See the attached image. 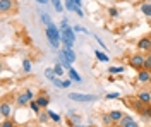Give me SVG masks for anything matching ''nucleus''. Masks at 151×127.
Here are the masks:
<instances>
[{
    "instance_id": "7ed1b4c3",
    "label": "nucleus",
    "mask_w": 151,
    "mask_h": 127,
    "mask_svg": "<svg viewBox=\"0 0 151 127\" xmlns=\"http://www.w3.org/2000/svg\"><path fill=\"white\" fill-rule=\"evenodd\" d=\"M17 10V0H0V14L9 16Z\"/></svg>"
},
{
    "instance_id": "6ab92c4d",
    "label": "nucleus",
    "mask_w": 151,
    "mask_h": 127,
    "mask_svg": "<svg viewBox=\"0 0 151 127\" xmlns=\"http://www.w3.org/2000/svg\"><path fill=\"white\" fill-rule=\"evenodd\" d=\"M94 57L100 60V62H106V64L110 62V57H108L105 52H101V50H94Z\"/></svg>"
},
{
    "instance_id": "2f4dec72",
    "label": "nucleus",
    "mask_w": 151,
    "mask_h": 127,
    "mask_svg": "<svg viewBox=\"0 0 151 127\" xmlns=\"http://www.w3.org/2000/svg\"><path fill=\"white\" fill-rule=\"evenodd\" d=\"M65 9L67 10H76V4H74V0H65Z\"/></svg>"
},
{
    "instance_id": "6e6552de",
    "label": "nucleus",
    "mask_w": 151,
    "mask_h": 127,
    "mask_svg": "<svg viewBox=\"0 0 151 127\" xmlns=\"http://www.w3.org/2000/svg\"><path fill=\"white\" fill-rule=\"evenodd\" d=\"M136 98H137L141 103H144V105H150L151 103V91L150 89H139V91L136 93Z\"/></svg>"
},
{
    "instance_id": "4be33fe9",
    "label": "nucleus",
    "mask_w": 151,
    "mask_h": 127,
    "mask_svg": "<svg viewBox=\"0 0 151 127\" xmlns=\"http://www.w3.org/2000/svg\"><path fill=\"white\" fill-rule=\"evenodd\" d=\"M62 52H64V53L67 55V59H69L70 62H72V64H74L76 59H77V57H76V52H74V50H72V48H65V47H64V48H62Z\"/></svg>"
},
{
    "instance_id": "e433bc0d",
    "label": "nucleus",
    "mask_w": 151,
    "mask_h": 127,
    "mask_svg": "<svg viewBox=\"0 0 151 127\" xmlns=\"http://www.w3.org/2000/svg\"><path fill=\"white\" fill-rule=\"evenodd\" d=\"M94 39H96V41H98V43L101 45V48H103V50H108V48H106V45H105V41H101V39L98 38V36H94Z\"/></svg>"
},
{
    "instance_id": "0eeeda50",
    "label": "nucleus",
    "mask_w": 151,
    "mask_h": 127,
    "mask_svg": "<svg viewBox=\"0 0 151 127\" xmlns=\"http://www.w3.org/2000/svg\"><path fill=\"white\" fill-rule=\"evenodd\" d=\"M29 100L28 95H26V91H21V93H17L16 95V107L19 108H24V107H29Z\"/></svg>"
},
{
    "instance_id": "39448f33",
    "label": "nucleus",
    "mask_w": 151,
    "mask_h": 127,
    "mask_svg": "<svg viewBox=\"0 0 151 127\" xmlns=\"http://www.w3.org/2000/svg\"><path fill=\"white\" fill-rule=\"evenodd\" d=\"M136 83L139 86H150L151 84V70L148 69H141L136 72Z\"/></svg>"
},
{
    "instance_id": "1a4fd4ad",
    "label": "nucleus",
    "mask_w": 151,
    "mask_h": 127,
    "mask_svg": "<svg viewBox=\"0 0 151 127\" xmlns=\"http://www.w3.org/2000/svg\"><path fill=\"white\" fill-rule=\"evenodd\" d=\"M36 101H38V105L43 108V110L48 108V105H50V96H48L47 91H40V93L36 95Z\"/></svg>"
},
{
    "instance_id": "20e7f679",
    "label": "nucleus",
    "mask_w": 151,
    "mask_h": 127,
    "mask_svg": "<svg viewBox=\"0 0 151 127\" xmlns=\"http://www.w3.org/2000/svg\"><path fill=\"white\" fill-rule=\"evenodd\" d=\"M67 98L72 101H81V103H93L98 100L96 95H83V93H69Z\"/></svg>"
},
{
    "instance_id": "4468645a",
    "label": "nucleus",
    "mask_w": 151,
    "mask_h": 127,
    "mask_svg": "<svg viewBox=\"0 0 151 127\" xmlns=\"http://www.w3.org/2000/svg\"><path fill=\"white\" fill-rule=\"evenodd\" d=\"M141 14L146 17V19H151V4L150 2H144V4H141Z\"/></svg>"
},
{
    "instance_id": "a211bd4d",
    "label": "nucleus",
    "mask_w": 151,
    "mask_h": 127,
    "mask_svg": "<svg viewBox=\"0 0 151 127\" xmlns=\"http://www.w3.org/2000/svg\"><path fill=\"white\" fill-rule=\"evenodd\" d=\"M45 77H47L48 81H52V83H53L58 76H57V72H55V69H53V67H48V69H45Z\"/></svg>"
},
{
    "instance_id": "b1692460",
    "label": "nucleus",
    "mask_w": 151,
    "mask_h": 127,
    "mask_svg": "<svg viewBox=\"0 0 151 127\" xmlns=\"http://www.w3.org/2000/svg\"><path fill=\"white\" fill-rule=\"evenodd\" d=\"M47 112H48V115H50V120H52L53 124H62V117H60L58 113L52 112V110H48V108H47Z\"/></svg>"
},
{
    "instance_id": "393cba45",
    "label": "nucleus",
    "mask_w": 151,
    "mask_h": 127,
    "mask_svg": "<svg viewBox=\"0 0 151 127\" xmlns=\"http://www.w3.org/2000/svg\"><path fill=\"white\" fill-rule=\"evenodd\" d=\"M22 70H24L26 74H31V70H33V64H31V60L29 59L22 60Z\"/></svg>"
},
{
    "instance_id": "dca6fc26",
    "label": "nucleus",
    "mask_w": 151,
    "mask_h": 127,
    "mask_svg": "<svg viewBox=\"0 0 151 127\" xmlns=\"http://www.w3.org/2000/svg\"><path fill=\"white\" fill-rule=\"evenodd\" d=\"M67 74H69V77L72 79L74 83H83V77L77 74V70H76L74 67H70V69H67Z\"/></svg>"
},
{
    "instance_id": "9b49d317",
    "label": "nucleus",
    "mask_w": 151,
    "mask_h": 127,
    "mask_svg": "<svg viewBox=\"0 0 151 127\" xmlns=\"http://www.w3.org/2000/svg\"><path fill=\"white\" fill-rule=\"evenodd\" d=\"M36 120H38V124H43V126H47L48 122H50V115H48L47 108H45V110H41V112L38 113V115H36Z\"/></svg>"
},
{
    "instance_id": "c9c22d12",
    "label": "nucleus",
    "mask_w": 151,
    "mask_h": 127,
    "mask_svg": "<svg viewBox=\"0 0 151 127\" xmlns=\"http://www.w3.org/2000/svg\"><path fill=\"white\" fill-rule=\"evenodd\" d=\"M74 31H76V33H79V31H83V33H88V29H86V28H83V26H74Z\"/></svg>"
},
{
    "instance_id": "9d476101",
    "label": "nucleus",
    "mask_w": 151,
    "mask_h": 127,
    "mask_svg": "<svg viewBox=\"0 0 151 127\" xmlns=\"http://www.w3.org/2000/svg\"><path fill=\"white\" fill-rule=\"evenodd\" d=\"M119 127H139V124L136 122V118L132 117V115H124L122 120L117 124Z\"/></svg>"
},
{
    "instance_id": "37998d69",
    "label": "nucleus",
    "mask_w": 151,
    "mask_h": 127,
    "mask_svg": "<svg viewBox=\"0 0 151 127\" xmlns=\"http://www.w3.org/2000/svg\"><path fill=\"white\" fill-rule=\"evenodd\" d=\"M150 127H151V124H150Z\"/></svg>"
},
{
    "instance_id": "f3484780",
    "label": "nucleus",
    "mask_w": 151,
    "mask_h": 127,
    "mask_svg": "<svg viewBox=\"0 0 151 127\" xmlns=\"http://www.w3.org/2000/svg\"><path fill=\"white\" fill-rule=\"evenodd\" d=\"M100 120H101V124H103L105 127H112L113 124H115V122L112 120V117H110V113H101Z\"/></svg>"
},
{
    "instance_id": "c756f323",
    "label": "nucleus",
    "mask_w": 151,
    "mask_h": 127,
    "mask_svg": "<svg viewBox=\"0 0 151 127\" xmlns=\"http://www.w3.org/2000/svg\"><path fill=\"white\" fill-rule=\"evenodd\" d=\"M72 83H74V81H72L70 77L64 79V81H62V89H67V88H70V86H72Z\"/></svg>"
},
{
    "instance_id": "a878e982",
    "label": "nucleus",
    "mask_w": 151,
    "mask_h": 127,
    "mask_svg": "<svg viewBox=\"0 0 151 127\" xmlns=\"http://www.w3.org/2000/svg\"><path fill=\"white\" fill-rule=\"evenodd\" d=\"M52 4H53V7H55L57 14H62V12H64V7H65V5H64L60 0H52Z\"/></svg>"
},
{
    "instance_id": "7c9ffc66",
    "label": "nucleus",
    "mask_w": 151,
    "mask_h": 127,
    "mask_svg": "<svg viewBox=\"0 0 151 127\" xmlns=\"http://www.w3.org/2000/svg\"><path fill=\"white\" fill-rule=\"evenodd\" d=\"M144 69L151 70V53H146V59H144Z\"/></svg>"
},
{
    "instance_id": "cd10ccee",
    "label": "nucleus",
    "mask_w": 151,
    "mask_h": 127,
    "mask_svg": "<svg viewBox=\"0 0 151 127\" xmlns=\"http://www.w3.org/2000/svg\"><path fill=\"white\" fill-rule=\"evenodd\" d=\"M67 118H70V120H72V122H74V124H81V115H79V113H74V112H69V117Z\"/></svg>"
},
{
    "instance_id": "f257e3e1",
    "label": "nucleus",
    "mask_w": 151,
    "mask_h": 127,
    "mask_svg": "<svg viewBox=\"0 0 151 127\" xmlns=\"http://www.w3.org/2000/svg\"><path fill=\"white\" fill-rule=\"evenodd\" d=\"M16 105V95H7L0 101V115L2 118H12V108Z\"/></svg>"
},
{
    "instance_id": "473e14b6",
    "label": "nucleus",
    "mask_w": 151,
    "mask_h": 127,
    "mask_svg": "<svg viewBox=\"0 0 151 127\" xmlns=\"http://www.w3.org/2000/svg\"><path fill=\"white\" fill-rule=\"evenodd\" d=\"M120 96V93H108V95H106V100H117V98Z\"/></svg>"
},
{
    "instance_id": "aec40b11",
    "label": "nucleus",
    "mask_w": 151,
    "mask_h": 127,
    "mask_svg": "<svg viewBox=\"0 0 151 127\" xmlns=\"http://www.w3.org/2000/svg\"><path fill=\"white\" fill-rule=\"evenodd\" d=\"M40 19H41V22L45 24V26H50L53 21H52V16L48 14V12H40Z\"/></svg>"
},
{
    "instance_id": "bb28decb",
    "label": "nucleus",
    "mask_w": 151,
    "mask_h": 127,
    "mask_svg": "<svg viewBox=\"0 0 151 127\" xmlns=\"http://www.w3.org/2000/svg\"><path fill=\"white\" fill-rule=\"evenodd\" d=\"M53 69H55V72H57V76H58V77H62V76H64V72H65V67H64L60 62H57L55 65H53Z\"/></svg>"
},
{
    "instance_id": "f704fd0d",
    "label": "nucleus",
    "mask_w": 151,
    "mask_h": 127,
    "mask_svg": "<svg viewBox=\"0 0 151 127\" xmlns=\"http://www.w3.org/2000/svg\"><path fill=\"white\" fill-rule=\"evenodd\" d=\"M67 26H69V19L67 17H62V21H60V29H64Z\"/></svg>"
},
{
    "instance_id": "c85d7f7f",
    "label": "nucleus",
    "mask_w": 151,
    "mask_h": 127,
    "mask_svg": "<svg viewBox=\"0 0 151 127\" xmlns=\"http://www.w3.org/2000/svg\"><path fill=\"white\" fill-rule=\"evenodd\" d=\"M0 127H16V122H14L12 118H2Z\"/></svg>"
},
{
    "instance_id": "2eb2a0df",
    "label": "nucleus",
    "mask_w": 151,
    "mask_h": 127,
    "mask_svg": "<svg viewBox=\"0 0 151 127\" xmlns=\"http://www.w3.org/2000/svg\"><path fill=\"white\" fill-rule=\"evenodd\" d=\"M124 72H125L124 65H110L108 67V74L110 76H117V74H124Z\"/></svg>"
},
{
    "instance_id": "412c9836",
    "label": "nucleus",
    "mask_w": 151,
    "mask_h": 127,
    "mask_svg": "<svg viewBox=\"0 0 151 127\" xmlns=\"http://www.w3.org/2000/svg\"><path fill=\"white\" fill-rule=\"evenodd\" d=\"M106 14H108V17H110V19H117V17L120 16V10H119V7H108Z\"/></svg>"
},
{
    "instance_id": "f03ea898",
    "label": "nucleus",
    "mask_w": 151,
    "mask_h": 127,
    "mask_svg": "<svg viewBox=\"0 0 151 127\" xmlns=\"http://www.w3.org/2000/svg\"><path fill=\"white\" fill-rule=\"evenodd\" d=\"M144 59H146V55H142V52H136V53H132L131 57H129V67L134 69L136 72L137 70H141L144 69Z\"/></svg>"
},
{
    "instance_id": "72a5a7b5",
    "label": "nucleus",
    "mask_w": 151,
    "mask_h": 127,
    "mask_svg": "<svg viewBox=\"0 0 151 127\" xmlns=\"http://www.w3.org/2000/svg\"><path fill=\"white\" fill-rule=\"evenodd\" d=\"M62 81H64V79L57 77L55 81H53V86H55V88H58V89H62Z\"/></svg>"
},
{
    "instance_id": "58836bf2",
    "label": "nucleus",
    "mask_w": 151,
    "mask_h": 127,
    "mask_svg": "<svg viewBox=\"0 0 151 127\" xmlns=\"http://www.w3.org/2000/svg\"><path fill=\"white\" fill-rule=\"evenodd\" d=\"M74 4H76V9H77V7L83 5V0H74Z\"/></svg>"
},
{
    "instance_id": "4c0bfd02",
    "label": "nucleus",
    "mask_w": 151,
    "mask_h": 127,
    "mask_svg": "<svg viewBox=\"0 0 151 127\" xmlns=\"http://www.w3.org/2000/svg\"><path fill=\"white\" fill-rule=\"evenodd\" d=\"M76 14H77V16H79V17H83V16H84V12H83V9H81V7H77V9L74 10Z\"/></svg>"
},
{
    "instance_id": "ddd939ff",
    "label": "nucleus",
    "mask_w": 151,
    "mask_h": 127,
    "mask_svg": "<svg viewBox=\"0 0 151 127\" xmlns=\"http://www.w3.org/2000/svg\"><path fill=\"white\" fill-rule=\"evenodd\" d=\"M108 113H110V117H112V120L115 122V124H119V122L122 120V117L125 115V113H124L122 110H110Z\"/></svg>"
},
{
    "instance_id": "79ce46f5",
    "label": "nucleus",
    "mask_w": 151,
    "mask_h": 127,
    "mask_svg": "<svg viewBox=\"0 0 151 127\" xmlns=\"http://www.w3.org/2000/svg\"><path fill=\"white\" fill-rule=\"evenodd\" d=\"M16 127H22V126H17V124H16Z\"/></svg>"
},
{
    "instance_id": "ea45409f",
    "label": "nucleus",
    "mask_w": 151,
    "mask_h": 127,
    "mask_svg": "<svg viewBox=\"0 0 151 127\" xmlns=\"http://www.w3.org/2000/svg\"><path fill=\"white\" fill-rule=\"evenodd\" d=\"M35 2H38V4H41V5H47V4L50 2V0H35Z\"/></svg>"
},
{
    "instance_id": "5701e85b",
    "label": "nucleus",
    "mask_w": 151,
    "mask_h": 127,
    "mask_svg": "<svg viewBox=\"0 0 151 127\" xmlns=\"http://www.w3.org/2000/svg\"><path fill=\"white\" fill-rule=\"evenodd\" d=\"M29 108H31V112H33V113H40V112H41V110H43V108L40 107V105H38V101H36V98H35V100H31V101H29Z\"/></svg>"
},
{
    "instance_id": "f8f14e48",
    "label": "nucleus",
    "mask_w": 151,
    "mask_h": 127,
    "mask_svg": "<svg viewBox=\"0 0 151 127\" xmlns=\"http://www.w3.org/2000/svg\"><path fill=\"white\" fill-rule=\"evenodd\" d=\"M60 31H62V36H65L67 39H70L72 43L76 41V31L72 29V28H69V26H67V28H64V29H60Z\"/></svg>"
},
{
    "instance_id": "a19ab883",
    "label": "nucleus",
    "mask_w": 151,
    "mask_h": 127,
    "mask_svg": "<svg viewBox=\"0 0 151 127\" xmlns=\"http://www.w3.org/2000/svg\"><path fill=\"white\" fill-rule=\"evenodd\" d=\"M72 127H86V126H84V124H74Z\"/></svg>"
},
{
    "instance_id": "423d86ee",
    "label": "nucleus",
    "mask_w": 151,
    "mask_h": 127,
    "mask_svg": "<svg viewBox=\"0 0 151 127\" xmlns=\"http://www.w3.org/2000/svg\"><path fill=\"white\" fill-rule=\"evenodd\" d=\"M136 48H137V52L148 53L151 50V36H142V38H139L137 43H136Z\"/></svg>"
}]
</instances>
